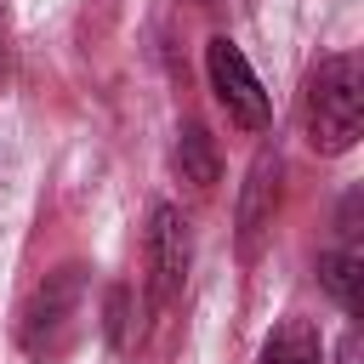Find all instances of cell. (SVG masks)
Masks as SVG:
<instances>
[{
	"label": "cell",
	"instance_id": "6da1fadb",
	"mask_svg": "<svg viewBox=\"0 0 364 364\" xmlns=\"http://www.w3.org/2000/svg\"><path fill=\"white\" fill-rule=\"evenodd\" d=\"M301 125L318 154H347L364 136V63L353 51H336L307 74Z\"/></svg>",
	"mask_w": 364,
	"mask_h": 364
},
{
	"label": "cell",
	"instance_id": "7a4b0ae2",
	"mask_svg": "<svg viewBox=\"0 0 364 364\" xmlns=\"http://www.w3.org/2000/svg\"><path fill=\"white\" fill-rule=\"evenodd\" d=\"M80 318H85V267L68 262V267L46 273L40 290L28 296V307L17 318V341L34 364H57L80 341Z\"/></svg>",
	"mask_w": 364,
	"mask_h": 364
},
{
	"label": "cell",
	"instance_id": "3957f363",
	"mask_svg": "<svg viewBox=\"0 0 364 364\" xmlns=\"http://www.w3.org/2000/svg\"><path fill=\"white\" fill-rule=\"evenodd\" d=\"M205 74H210V91H216V102L228 108L233 125H245V131H262L267 125V91H262L256 68L245 63V51L228 34H216L205 46Z\"/></svg>",
	"mask_w": 364,
	"mask_h": 364
},
{
	"label": "cell",
	"instance_id": "277c9868",
	"mask_svg": "<svg viewBox=\"0 0 364 364\" xmlns=\"http://www.w3.org/2000/svg\"><path fill=\"white\" fill-rule=\"evenodd\" d=\"M188 262H193V233L188 216L176 205H154L148 216V273H154V301H176L188 284Z\"/></svg>",
	"mask_w": 364,
	"mask_h": 364
},
{
	"label": "cell",
	"instance_id": "5b68a950",
	"mask_svg": "<svg viewBox=\"0 0 364 364\" xmlns=\"http://www.w3.org/2000/svg\"><path fill=\"white\" fill-rule=\"evenodd\" d=\"M279 176H284L279 148H262V154L250 159V171H245V188H239V250H245V256H256L262 239H267V228H273Z\"/></svg>",
	"mask_w": 364,
	"mask_h": 364
},
{
	"label": "cell",
	"instance_id": "8992f818",
	"mask_svg": "<svg viewBox=\"0 0 364 364\" xmlns=\"http://www.w3.org/2000/svg\"><path fill=\"white\" fill-rule=\"evenodd\" d=\"M318 284H324V296L347 313V318H358L364 313V256L347 245V250H330V256H318Z\"/></svg>",
	"mask_w": 364,
	"mask_h": 364
},
{
	"label": "cell",
	"instance_id": "52a82bcc",
	"mask_svg": "<svg viewBox=\"0 0 364 364\" xmlns=\"http://www.w3.org/2000/svg\"><path fill=\"white\" fill-rule=\"evenodd\" d=\"M262 364H324V347H318V330L307 318H284L267 347H262Z\"/></svg>",
	"mask_w": 364,
	"mask_h": 364
},
{
	"label": "cell",
	"instance_id": "ba28073f",
	"mask_svg": "<svg viewBox=\"0 0 364 364\" xmlns=\"http://www.w3.org/2000/svg\"><path fill=\"white\" fill-rule=\"evenodd\" d=\"M176 171L193 188H210L216 182V142H210L205 125H182L176 131Z\"/></svg>",
	"mask_w": 364,
	"mask_h": 364
},
{
	"label": "cell",
	"instance_id": "9c48e42d",
	"mask_svg": "<svg viewBox=\"0 0 364 364\" xmlns=\"http://www.w3.org/2000/svg\"><path fill=\"white\" fill-rule=\"evenodd\" d=\"M358 358H364V341H358V330H347L336 341V364H358Z\"/></svg>",
	"mask_w": 364,
	"mask_h": 364
},
{
	"label": "cell",
	"instance_id": "30bf717a",
	"mask_svg": "<svg viewBox=\"0 0 364 364\" xmlns=\"http://www.w3.org/2000/svg\"><path fill=\"white\" fill-rule=\"evenodd\" d=\"M6 57H11V11L0 0V80H6Z\"/></svg>",
	"mask_w": 364,
	"mask_h": 364
},
{
	"label": "cell",
	"instance_id": "8fae6325",
	"mask_svg": "<svg viewBox=\"0 0 364 364\" xmlns=\"http://www.w3.org/2000/svg\"><path fill=\"white\" fill-rule=\"evenodd\" d=\"M205 6H216V11H245L250 0H205Z\"/></svg>",
	"mask_w": 364,
	"mask_h": 364
}]
</instances>
